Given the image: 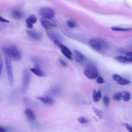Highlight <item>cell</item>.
Wrapping results in <instances>:
<instances>
[{"label": "cell", "instance_id": "484cf974", "mask_svg": "<svg viewBox=\"0 0 132 132\" xmlns=\"http://www.w3.org/2000/svg\"><path fill=\"white\" fill-rule=\"evenodd\" d=\"M125 58L129 62H132V52L127 53L126 54Z\"/></svg>", "mask_w": 132, "mask_h": 132}, {"label": "cell", "instance_id": "ffe728a7", "mask_svg": "<svg viewBox=\"0 0 132 132\" xmlns=\"http://www.w3.org/2000/svg\"><path fill=\"white\" fill-rule=\"evenodd\" d=\"M112 30L115 31H127L132 30V28H118V27H112Z\"/></svg>", "mask_w": 132, "mask_h": 132}, {"label": "cell", "instance_id": "603a6c76", "mask_svg": "<svg viewBox=\"0 0 132 132\" xmlns=\"http://www.w3.org/2000/svg\"><path fill=\"white\" fill-rule=\"evenodd\" d=\"M68 26L71 28H74L76 26V23L73 20H68L67 21Z\"/></svg>", "mask_w": 132, "mask_h": 132}, {"label": "cell", "instance_id": "2e32d148", "mask_svg": "<svg viewBox=\"0 0 132 132\" xmlns=\"http://www.w3.org/2000/svg\"><path fill=\"white\" fill-rule=\"evenodd\" d=\"M49 38L51 39L52 41L55 42V41H60V36L58 35L57 33H49Z\"/></svg>", "mask_w": 132, "mask_h": 132}, {"label": "cell", "instance_id": "ac0fdd59", "mask_svg": "<svg viewBox=\"0 0 132 132\" xmlns=\"http://www.w3.org/2000/svg\"><path fill=\"white\" fill-rule=\"evenodd\" d=\"M30 70L31 72L33 73H34V74L38 76L42 77L44 75V73L42 71H41L40 69H37V68H30Z\"/></svg>", "mask_w": 132, "mask_h": 132}, {"label": "cell", "instance_id": "44dd1931", "mask_svg": "<svg viewBox=\"0 0 132 132\" xmlns=\"http://www.w3.org/2000/svg\"><path fill=\"white\" fill-rule=\"evenodd\" d=\"M116 60L118 61H119L120 62L122 63H127L129 62V61H127V60L126 59L125 57H123V56H117L116 57Z\"/></svg>", "mask_w": 132, "mask_h": 132}, {"label": "cell", "instance_id": "5bb4252c", "mask_svg": "<svg viewBox=\"0 0 132 132\" xmlns=\"http://www.w3.org/2000/svg\"><path fill=\"white\" fill-rule=\"evenodd\" d=\"M92 98H93V100L94 102H99V101L101 100L102 98V93L100 91V90L98 91L97 92L95 91V90H93V95H92Z\"/></svg>", "mask_w": 132, "mask_h": 132}, {"label": "cell", "instance_id": "9c48e42d", "mask_svg": "<svg viewBox=\"0 0 132 132\" xmlns=\"http://www.w3.org/2000/svg\"><path fill=\"white\" fill-rule=\"evenodd\" d=\"M23 77V87L24 89H26L29 85L30 80V72L28 70H25L24 71Z\"/></svg>", "mask_w": 132, "mask_h": 132}, {"label": "cell", "instance_id": "836d02e7", "mask_svg": "<svg viewBox=\"0 0 132 132\" xmlns=\"http://www.w3.org/2000/svg\"><path fill=\"white\" fill-rule=\"evenodd\" d=\"M0 127H1V126H0Z\"/></svg>", "mask_w": 132, "mask_h": 132}, {"label": "cell", "instance_id": "30bf717a", "mask_svg": "<svg viewBox=\"0 0 132 132\" xmlns=\"http://www.w3.org/2000/svg\"><path fill=\"white\" fill-rule=\"evenodd\" d=\"M112 78L115 81H116L117 83L121 85H126L130 84L131 81L129 80H127L122 77L120 75L115 74L112 75Z\"/></svg>", "mask_w": 132, "mask_h": 132}, {"label": "cell", "instance_id": "8992f818", "mask_svg": "<svg viewBox=\"0 0 132 132\" xmlns=\"http://www.w3.org/2000/svg\"><path fill=\"white\" fill-rule=\"evenodd\" d=\"M40 22L43 28L47 30H51L56 27L55 22L52 20V19L42 17L41 18Z\"/></svg>", "mask_w": 132, "mask_h": 132}, {"label": "cell", "instance_id": "1f68e13d", "mask_svg": "<svg viewBox=\"0 0 132 132\" xmlns=\"http://www.w3.org/2000/svg\"><path fill=\"white\" fill-rule=\"evenodd\" d=\"M0 22L6 23V22H9V21L8 20L5 19V18H3L2 17H1V16H0Z\"/></svg>", "mask_w": 132, "mask_h": 132}, {"label": "cell", "instance_id": "4316f807", "mask_svg": "<svg viewBox=\"0 0 132 132\" xmlns=\"http://www.w3.org/2000/svg\"><path fill=\"white\" fill-rule=\"evenodd\" d=\"M61 53L63 54V55H64L66 57H67L68 59H69V60H73V58H72V55H71V54H70L69 53H68L66 52H65L63 51H61Z\"/></svg>", "mask_w": 132, "mask_h": 132}, {"label": "cell", "instance_id": "52a82bcc", "mask_svg": "<svg viewBox=\"0 0 132 132\" xmlns=\"http://www.w3.org/2000/svg\"><path fill=\"white\" fill-rule=\"evenodd\" d=\"M29 37L33 40L40 41L42 39V35L39 31L36 30H28L26 31Z\"/></svg>", "mask_w": 132, "mask_h": 132}, {"label": "cell", "instance_id": "4fadbf2b", "mask_svg": "<svg viewBox=\"0 0 132 132\" xmlns=\"http://www.w3.org/2000/svg\"><path fill=\"white\" fill-rule=\"evenodd\" d=\"M25 114L28 117V119L30 120V121H34L36 119V116L34 114L33 112L31 111L30 108H27L25 110Z\"/></svg>", "mask_w": 132, "mask_h": 132}, {"label": "cell", "instance_id": "6da1fadb", "mask_svg": "<svg viewBox=\"0 0 132 132\" xmlns=\"http://www.w3.org/2000/svg\"><path fill=\"white\" fill-rule=\"evenodd\" d=\"M4 53H6L10 57L11 60L14 61H19L21 58V54L20 51L15 47H3Z\"/></svg>", "mask_w": 132, "mask_h": 132}, {"label": "cell", "instance_id": "f546056e", "mask_svg": "<svg viewBox=\"0 0 132 132\" xmlns=\"http://www.w3.org/2000/svg\"><path fill=\"white\" fill-rule=\"evenodd\" d=\"M59 61H60L61 65L63 67H66L68 66V64L67 63L64 61L62 60V59H60L59 60Z\"/></svg>", "mask_w": 132, "mask_h": 132}, {"label": "cell", "instance_id": "cb8c5ba5", "mask_svg": "<svg viewBox=\"0 0 132 132\" xmlns=\"http://www.w3.org/2000/svg\"><path fill=\"white\" fill-rule=\"evenodd\" d=\"M113 99L117 101H119L122 99V92H118L113 95Z\"/></svg>", "mask_w": 132, "mask_h": 132}, {"label": "cell", "instance_id": "7402d4cb", "mask_svg": "<svg viewBox=\"0 0 132 132\" xmlns=\"http://www.w3.org/2000/svg\"><path fill=\"white\" fill-rule=\"evenodd\" d=\"M77 121H78L79 122H80V123H81V124H86V123H87L88 122V119L85 117H79L78 119H77Z\"/></svg>", "mask_w": 132, "mask_h": 132}, {"label": "cell", "instance_id": "83f0119b", "mask_svg": "<svg viewBox=\"0 0 132 132\" xmlns=\"http://www.w3.org/2000/svg\"><path fill=\"white\" fill-rule=\"evenodd\" d=\"M97 82L98 84H102L104 83V81L102 77L100 76H98L97 79Z\"/></svg>", "mask_w": 132, "mask_h": 132}, {"label": "cell", "instance_id": "d6986e66", "mask_svg": "<svg viewBox=\"0 0 132 132\" xmlns=\"http://www.w3.org/2000/svg\"><path fill=\"white\" fill-rule=\"evenodd\" d=\"M92 109H93V111L94 112L95 115H96L99 118V119H102V118L103 117V113L102 112L94 107H93Z\"/></svg>", "mask_w": 132, "mask_h": 132}, {"label": "cell", "instance_id": "e0dca14e", "mask_svg": "<svg viewBox=\"0 0 132 132\" xmlns=\"http://www.w3.org/2000/svg\"><path fill=\"white\" fill-rule=\"evenodd\" d=\"M11 15L13 18L16 19H20L23 16V13L21 11L17 10L12 11L11 12Z\"/></svg>", "mask_w": 132, "mask_h": 132}, {"label": "cell", "instance_id": "7c38bea8", "mask_svg": "<svg viewBox=\"0 0 132 132\" xmlns=\"http://www.w3.org/2000/svg\"><path fill=\"white\" fill-rule=\"evenodd\" d=\"M74 53H75L76 61L79 62L81 63L86 61V57L83 55L82 53H81V52L77 51H76V50L74 51Z\"/></svg>", "mask_w": 132, "mask_h": 132}, {"label": "cell", "instance_id": "3957f363", "mask_svg": "<svg viewBox=\"0 0 132 132\" xmlns=\"http://www.w3.org/2000/svg\"><path fill=\"white\" fill-rule=\"evenodd\" d=\"M84 73L89 79L93 80L97 78L98 76L99 71L97 67L92 65H89L84 69Z\"/></svg>", "mask_w": 132, "mask_h": 132}, {"label": "cell", "instance_id": "7a4b0ae2", "mask_svg": "<svg viewBox=\"0 0 132 132\" xmlns=\"http://www.w3.org/2000/svg\"><path fill=\"white\" fill-rule=\"evenodd\" d=\"M4 59H5V63L6 66V70L7 74L8 80L9 84L10 86H12L13 84V74L12 67L11 62V58L7 54L4 53Z\"/></svg>", "mask_w": 132, "mask_h": 132}, {"label": "cell", "instance_id": "8fae6325", "mask_svg": "<svg viewBox=\"0 0 132 132\" xmlns=\"http://www.w3.org/2000/svg\"><path fill=\"white\" fill-rule=\"evenodd\" d=\"M37 21V18L36 16L34 15H31L30 16L25 20L26 23L27 24V26L28 28L31 29L33 28V25L36 23Z\"/></svg>", "mask_w": 132, "mask_h": 132}, {"label": "cell", "instance_id": "4dcf8cb0", "mask_svg": "<svg viewBox=\"0 0 132 132\" xmlns=\"http://www.w3.org/2000/svg\"><path fill=\"white\" fill-rule=\"evenodd\" d=\"M123 125L127 129V130L129 131V132H132V127L131 125L127 123H124Z\"/></svg>", "mask_w": 132, "mask_h": 132}, {"label": "cell", "instance_id": "5b68a950", "mask_svg": "<svg viewBox=\"0 0 132 132\" xmlns=\"http://www.w3.org/2000/svg\"><path fill=\"white\" fill-rule=\"evenodd\" d=\"M39 13L42 17L49 19H52L55 16V11L52 8L48 7L41 8L39 10Z\"/></svg>", "mask_w": 132, "mask_h": 132}, {"label": "cell", "instance_id": "d6a6232c", "mask_svg": "<svg viewBox=\"0 0 132 132\" xmlns=\"http://www.w3.org/2000/svg\"><path fill=\"white\" fill-rule=\"evenodd\" d=\"M6 132V129H4L3 127H0V132Z\"/></svg>", "mask_w": 132, "mask_h": 132}, {"label": "cell", "instance_id": "d4e9b609", "mask_svg": "<svg viewBox=\"0 0 132 132\" xmlns=\"http://www.w3.org/2000/svg\"><path fill=\"white\" fill-rule=\"evenodd\" d=\"M103 101L104 104H105V105L107 106L110 104V98H109V97L107 96V95H105V96L103 97Z\"/></svg>", "mask_w": 132, "mask_h": 132}, {"label": "cell", "instance_id": "ba28073f", "mask_svg": "<svg viewBox=\"0 0 132 132\" xmlns=\"http://www.w3.org/2000/svg\"><path fill=\"white\" fill-rule=\"evenodd\" d=\"M39 101L42 103L48 105H53L55 104V101L54 100L49 96H39L36 97Z\"/></svg>", "mask_w": 132, "mask_h": 132}, {"label": "cell", "instance_id": "277c9868", "mask_svg": "<svg viewBox=\"0 0 132 132\" xmlns=\"http://www.w3.org/2000/svg\"><path fill=\"white\" fill-rule=\"evenodd\" d=\"M90 44L91 47L97 51H100L102 49L107 47V44L105 42L99 39H92L90 40Z\"/></svg>", "mask_w": 132, "mask_h": 132}, {"label": "cell", "instance_id": "f1b7e54d", "mask_svg": "<svg viewBox=\"0 0 132 132\" xmlns=\"http://www.w3.org/2000/svg\"><path fill=\"white\" fill-rule=\"evenodd\" d=\"M3 60L2 56L1 55V54H0V77H1V75L2 73V69H3Z\"/></svg>", "mask_w": 132, "mask_h": 132}, {"label": "cell", "instance_id": "9a60e30c", "mask_svg": "<svg viewBox=\"0 0 132 132\" xmlns=\"http://www.w3.org/2000/svg\"><path fill=\"white\" fill-rule=\"evenodd\" d=\"M131 98V94L130 92L124 91L122 92V99L125 102L129 101Z\"/></svg>", "mask_w": 132, "mask_h": 132}]
</instances>
